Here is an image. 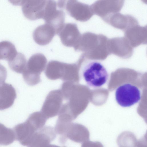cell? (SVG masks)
<instances>
[{
	"instance_id": "8992f818",
	"label": "cell",
	"mask_w": 147,
	"mask_h": 147,
	"mask_svg": "<svg viewBox=\"0 0 147 147\" xmlns=\"http://www.w3.org/2000/svg\"><path fill=\"white\" fill-rule=\"evenodd\" d=\"M141 96L140 89L130 83L123 84L117 88L115 92L117 102L123 107H129L137 103Z\"/></svg>"
},
{
	"instance_id": "44dd1931",
	"label": "cell",
	"mask_w": 147,
	"mask_h": 147,
	"mask_svg": "<svg viewBox=\"0 0 147 147\" xmlns=\"http://www.w3.org/2000/svg\"><path fill=\"white\" fill-rule=\"evenodd\" d=\"M18 53L12 42L6 40L0 42V59L5 60L8 62L13 59Z\"/></svg>"
},
{
	"instance_id": "7402d4cb",
	"label": "cell",
	"mask_w": 147,
	"mask_h": 147,
	"mask_svg": "<svg viewBox=\"0 0 147 147\" xmlns=\"http://www.w3.org/2000/svg\"><path fill=\"white\" fill-rule=\"evenodd\" d=\"M117 142L119 147H136L138 140L134 134L127 131L121 133Z\"/></svg>"
},
{
	"instance_id": "5b68a950",
	"label": "cell",
	"mask_w": 147,
	"mask_h": 147,
	"mask_svg": "<svg viewBox=\"0 0 147 147\" xmlns=\"http://www.w3.org/2000/svg\"><path fill=\"white\" fill-rule=\"evenodd\" d=\"M47 62L46 57L41 53L35 54L30 58L22 73L24 80L28 85L33 86L40 82V75L45 69Z\"/></svg>"
},
{
	"instance_id": "f1b7e54d",
	"label": "cell",
	"mask_w": 147,
	"mask_h": 147,
	"mask_svg": "<svg viewBox=\"0 0 147 147\" xmlns=\"http://www.w3.org/2000/svg\"><path fill=\"white\" fill-rule=\"evenodd\" d=\"M52 147H66L65 146H63V147H61L59 146H58L57 145H53Z\"/></svg>"
},
{
	"instance_id": "ba28073f",
	"label": "cell",
	"mask_w": 147,
	"mask_h": 147,
	"mask_svg": "<svg viewBox=\"0 0 147 147\" xmlns=\"http://www.w3.org/2000/svg\"><path fill=\"white\" fill-rule=\"evenodd\" d=\"M64 9L71 16L82 22L88 20L94 15L90 5L78 1L65 0Z\"/></svg>"
},
{
	"instance_id": "ac0fdd59",
	"label": "cell",
	"mask_w": 147,
	"mask_h": 147,
	"mask_svg": "<svg viewBox=\"0 0 147 147\" xmlns=\"http://www.w3.org/2000/svg\"><path fill=\"white\" fill-rule=\"evenodd\" d=\"M56 34L55 29L47 23L39 26L34 30L33 37L37 44L44 46L49 44Z\"/></svg>"
},
{
	"instance_id": "7c38bea8",
	"label": "cell",
	"mask_w": 147,
	"mask_h": 147,
	"mask_svg": "<svg viewBox=\"0 0 147 147\" xmlns=\"http://www.w3.org/2000/svg\"><path fill=\"white\" fill-rule=\"evenodd\" d=\"M14 2L22 6L24 16L28 19L35 20L42 19L47 0H23Z\"/></svg>"
},
{
	"instance_id": "30bf717a",
	"label": "cell",
	"mask_w": 147,
	"mask_h": 147,
	"mask_svg": "<svg viewBox=\"0 0 147 147\" xmlns=\"http://www.w3.org/2000/svg\"><path fill=\"white\" fill-rule=\"evenodd\" d=\"M90 133L84 125L71 122L68 125L64 135L59 138V142L64 144L67 139L78 143H83L89 140Z\"/></svg>"
},
{
	"instance_id": "603a6c76",
	"label": "cell",
	"mask_w": 147,
	"mask_h": 147,
	"mask_svg": "<svg viewBox=\"0 0 147 147\" xmlns=\"http://www.w3.org/2000/svg\"><path fill=\"white\" fill-rule=\"evenodd\" d=\"M11 69L18 73L22 74L26 67L27 61L24 55L18 53L15 57L8 61Z\"/></svg>"
},
{
	"instance_id": "4316f807",
	"label": "cell",
	"mask_w": 147,
	"mask_h": 147,
	"mask_svg": "<svg viewBox=\"0 0 147 147\" xmlns=\"http://www.w3.org/2000/svg\"><path fill=\"white\" fill-rule=\"evenodd\" d=\"M7 76V71L6 68L0 64V85L5 82Z\"/></svg>"
},
{
	"instance_id": "4fadbf2b",
	"label": "cell",
	"mask_w": 147,
	"mask_h": 147,
	"mask_svg": "<svg viewBox=\"0 0 147 147\" xmlns=\"http://www.w3.org/2000/svg\"><path fill=\"white\" fill-rule=\"evenodd\" d=\"M107 45L110 55L113 54L122 58L128 59L133 54V48L125 37L108 39Z\"/></svg>"
},
{
	"instance_id": "cb8c5ba5",
	"label": "cell",
	"mask_w": 147,
	"mask_h": 147,
	"mask_svg": "<svg viewBox=\"0 0 147 147\" xmlns=\"http://www.w3.org/2000/svg\"><path fill=\"white\" fill-rule=\"evenodd\" d=\"M15 140L16 137L13 129L7 127L0 123V145H8Z\"/></svg>"
},
{
	"instance_id": "277c9868",
	"label": "cell",
	"mask_w": 147,
	"mask_h": 147,
	"mask_svg": "<svg viewBox=\"0 0 147 147\" xmlns=\"http://www.w3.org/2000/svg\"><path fill=\"white\" fill-rule=\"evenodd\" d=\"M45 74L49 79H60L64 82L78 83L80 80L79 70L76 63H67L52 60L46 66Z\"/></svg>"
},
{
	"instance_id": "9a60e30c",
	"label": "cell",
	"mask_w": 147,
	"mask_h": 147,
	"mask_svg": "<svg viewBox=\"0 0 147 147\" xmlns=\"http://www.w3.org/2000/svg\"><path fill=\"white\" fill-rule=\"evenodd\" d=\"M56 136L54 128L45 126L36 131L28 147H48Z\"/></svg>"
},
{
	"instance_id": "ffe728a7",
	"label": "cell",
	"mask_w": 147,
	"mask_h": 147,
	"mask_svg": "<svg viewBox=\"0 0 147 147\" xmlns=\"http://www.w3.org/2000/svg\"><path fill=\"white\" fill-rule=\"evenodd\" d=\"M16 97V90L11 84L5 82L0 85V110L12 106Z\"/></svg>"
},
{
	"instance_id": "484cf974",
	"label": "cell",
	"mask_w": 147,
	"mask_h": 147,
	"mask_svg": "<svg viewBox=\"0 0 147 147\" xmlns=\"http://www.w3.org/2000/svg\"><path fill=\"white\" fill-rule=\"evenodd\" d=\"M81 147H104L100 142L87 141L83 143Z\"/></svg>"
},
{
	"instance_id": "d4e9b609",
	"label": "cell",
	"mask_w": 147,
	"mask_h": 147,
	"mask_svg": "<svg viewBox=\"0 0 147 147\" xmlns=\"http://www.w3.org/2000/svg\"><path fill=\"white\" fill-rule=\"evenodd\" d=\"M48 119L40 111L31 114L27 120L37 131L42 128Z\"/></svg>"
},
{
	"instance_id": "83f0119b",
	"label": "cell",
	"mask_w": 147,
	"mask_h": 147,
	"mask_svg": "<svg viewBox=\"0 0 147 147\" xmlns=\"http://www.w3.org/2000/svg\"><path fill=\"white\" fill-rule=\"evenodd\" d=\"M136 147H147L146 139L144 136L138 141Z\"/></svg>"
},
{
	"instance_id": "6da1fadb",
	"label": "cell",
	"mask_w": 147,
	"mask_h": 147,
	"mask_svg": "<svg viewBox=\"0 0 147 147\" xmlns=\"http://www.w3.org/2000/svg\"><path fill=\"white\" fill-rule=\"evenodd\" d=\"M85 86L70 82H64L60 89L63 96L62 104L58 115L75 120L85 109L88 103Z\"/></svg>"
},
{
	"instance_id": "3957f363",
	"label": "cell",
	"mask_w": 147,
	"mask_h": 147,
	"mask_svg": "<svg viewBox=\"0 0 147 147\" xmlns=\"http://www.w3.org/2000/svg\"><path fill=\"white\" fill-rule=\"evenodd\" d=\"M80 78H82L89 87L99 88L107 82L108 72L100 62L85 58L82 55L76 63Z\"/></svg>"
},
{
	"instance_id": "7a4b0ae2",
	"label": "cell",
	"mask_w": 147,
	"mask_h": 147,
	"mask_svg": "<svg viewBox=\"0 0 147 147\" xmlns=\"http://www.w3.org/2000/svg\"><path fill=\"white\" fill-rule=\"evenodd\" d=\"M108 38L102 34L87 32L81 34L77 45L76 51L82 52L85 58L92 60H102L110 55L107 48Z\"/></svg>"
},
{
	"instance_id": "2e32d148",
	"label": "cell",
	"mask_w": 147,
	"mask_h": 147,
	"mask_svg": "<svg viewBox=\"0 0 147 147\" xmlns=\"http://www.w3.org/2000/svg\"><path fill=\"white\" fill-rule=\"evenodd\" d=\"M103 20L112 26L124 32L130 27L138 24L137 20L134 17L119 12L112 14Z\"/></svg>"
},
{
	"instance_id": "8fae6325",
	"label": "cell",
	"mask_w": 147,
	"mask_h": 147,
	"mask_svg": "<svg viewBox=\"0 0 147 147\" xmlns=\"http://www.w3.org/2000/svg\"><path fill=\"white\" fill-rule=\"evenodd\" d=\"M123 0H99L90 5L94 14L103 20L108 16L119 12L123 6Z\"/></svg>"
},
{
	"instance_id": "e0dca14e",
	"label": "cell",
	"mask_w": 147,
	"mask_h": 147,
	"mask_svg": "<svg viewBox=\"0 0 147 147\" xmlns=\"http://www.w3.org/2000/svg\"><path fill=\"white\" fill-rule=\"evenodd\" d=\"M124 32V37L133 48L146 44V26H141L138 24L130 27Z\"/></svg>"
},
{
	"instance_id": "9c48e42d",
	"label": "cell",
	"mask_w": 147,
	"mask_h": 147,
	"mask_svg": "<svg viewBox=\"0 0 147 147\" xmlns=\"http://www.w3.org/2000/svg\"><path fill=\"white\" fill-rule=\"evenodd\" d=\"M59 89L51 91L47 96L40 111L47 119L59 114L63 103Z\"/></svg>"
},
{
	"instance_id": "52a82bcc",
	"label": "cell",
	"mask_w": 147,
	"mask_h": 147,
	"mask_svg": "<svg viewBox=\"0 0 147 147\" xmlns=\"http://www.w3.org/2000/svg\"><path fill=\"white\" fill-rule=\"evenodd\" d=\"M57 7L55 1L47 0L42 19L45 23L54 28L57 34L65 24V14L62 9Z\"/></svg>"
},
{
	"instance_id": "d6986e66",
	"label": "cell",
	"mask_w": 147,
	"mask_h": 147,
	"mask_svg": "<svg viewBox=\"0 0 147 147\" xmlns=\"http://www.w3.org/2000/svg\"><path fill=\"white\" fill-rule=\"evenodd\" d=\"M16 140L23 146H27L36 131L32 125L26 120L16 125L13 129Z\"/></svg>"
},
{
	"instance_id": "5bb4252c",
	"label": "cell",
	"mask_w": 147,
	"mask_h": 147,
	"mask_svg": "<svg viewBox=\"0 0 147 147\" xmlns=\"http://www.w3.org/2000/svg\"><path fill=\"white\" fill-rule=\"evenodd\" d=\"M57 35L64 45L74 48L78 44L81 34L76 24L67 23L65 24Z\"/></svg>"
}]
</instances>
